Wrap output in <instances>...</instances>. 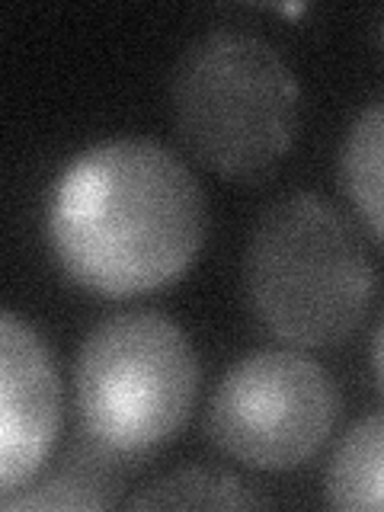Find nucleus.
Masks as SVG:
<instances>
[{"mask_svg":"<svg viewBox=\"0 0 384 512\" xmlns=\"http://www.w3.org/2000/svg\"><path fill=\"white\" fill-rule=\"evenodd\" d=\"M205 221V196L180 157L151 138H116L64 167L48 240L80 288L128 298L180 279L202 247Z\"/></svg>","mask_w":384,"mask_h":512,"instance_id":"1","label":"nucleus"},{"mask_svg":"<svg viewBox=\"0 0 384 512\" xmlns=\"http://www.w3.org/2000/svg\"><path fill=\"white\" fill-rule=\"evenodd\" d=\"M244 298L269 336L327 349L349 340L375 298V266L330 199L292 192L256 218L244 250Z\"/></svg>","mask_w":384,"mask_h":512,"instance_id":"2","label":"nucleus"},{"mask_svg":"<svg viewBox=\"0 0 384 512\" xmlns=\"http://www.w3.org/2000/svg\"><path fill=\"white\" fill-rule=\"evenodd\" d=\"M170 112L183 148L228 180H256L288 154L298 132V80L269 39L212 29L180 55Z\"/></svg>","mask_w":384,"mask_h":512,"instance_id":"3","label":"nucleus"},{"mask_svg":"<svg viewBox=\"0 0 384 512\" xmlns=\"http://www.w3.org/2000/svg\"><path fill=\"white\" fill-rule=\"evenodd\" d=\"M199 359L180 324L154 311L100 320L74 362V404L87 442L122 461L164 448L196 404Z\"/></svg>","mask_w":384,"mask_h":512,"instance_id":"4","label":"nucleus"},{"mask_svg":"<svg viewBox=\"0 0 384 512\" xmlns=\"http://www.w3.org/2000/svg\"><path fill=\"white\" fill-rule=\"evenodd\" d=\"M340 420V391L324 365L288 349H260L234 362L208 404V436L256 471H295L311 461Z\"/></svg>","mask_w":384,"mask_h":512,"instance_id":"5","label":"nucleus"},{"mask_svg":"<svg viewBox=\"0 0 384 512\" xmlns=\"http://www.w3.org/2000/svg\"><path fill=\"white\" fill-rule=\"evenodd\" d=\"M61 426V384L45 340L13 311L0 320V493L39 474Z\"/></svg>","mask_w":384,"mask_h":512,"instance_id":"6","label":"nucleus"},{"mask_svg":"<svg viewBox=\"0 0 384 512\" xmlns=\"http://www.w3.org/2000/svg\"><path fill=\"white\" fill-rule=\"evenodd\" d=\"M119 461L103 452L100 445L87 442L77 455L64 458V464L39 484H26L23 490L0 496V506L10 512L20 509H103L119 503Z\"/></svg>","mask_w":384,"mask_h":512,"instance_id":"7","label":"nucleus"},{"mask_svg":"<svg viewBox=\"0 0 384 512\" xmlns=\"http://www.w3.org/2000/svg\"><path fill=\"white\" fill-rule=\"evenodd\" d=\"M333 509H384V410L368 413L336 445L324 477Z\"/></svg>","mask_w":384,"mask_h":512,"instance_id":"8","label":"nucleus"},{"mask_svg":"<svg viewBox=\"0 0 384 512\" xmlns=\"http://www.w3.org/2000/svg\"><path fill=\"white\" fill-rule=\"evenodd\" d=\"M340 180L356 215L384 247V100L365 106L340 148Z\"/></svg>","mask_w":384,"mask_h":512,"instance_id":"9","label":"nucleus"},{"mask_svg":"<svg viewBox=\"0 0 384 512\" xmlns=\"http://www.w3.org/2000/svg\"><path fill=\"white\" fill-rule=\"evenodd\" d=\"M132 509H256L269 500L234 474L215 468H180L141 487L128 500Z\"/></svg>","mask_w":384,"mask_h":512,"instance_id":"10","label":"nucleus"},{"mask_svg":"<svg viewBox=\"0 0 384 512\" xmlns=\"http://www.w3.org/2000/svg\"><path fill=\"white\" fill-rule=\"evenodd\" d=\"M372 368H375V378L384 388V320L375 330V340H372Z\"/></svg>","mask_w":384,"mask_h":512,"instance_id":"11","label":"nucleus"},{"mask_svg":"<svg viewBox=\"0 0 384 512\" xmlns=\"http://www.w3.org/2000/svg\"><path fill=\"white\" fill-rule=\"evenodd\" d=\"M378 45H381V52H384V10L378 16Z\"/></svg>","mask_w":384,"mask_h":512,"instance_id":"12","label":"nucleus"}]
</instances>
